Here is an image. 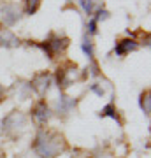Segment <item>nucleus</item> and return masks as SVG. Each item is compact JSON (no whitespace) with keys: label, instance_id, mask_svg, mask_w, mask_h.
Returning a JSON list of instances; mask_svg holds the SVG:
<instances>
[{"label":"nucleus","instance_id":"nucleus-5","mask_svg":"<svg viewBox=\"0 0 151 158\" xmlns=\"http://www.w3.org/2000/svg\"><path fill=\"white\" fill-rule=\"evenodd\" d=\"M30 113H32V118L35 119V123L39 125V127H44V125L49 121V118L53 116V114H51L49 106L46 104L44 98H40L39 102H35V106L32 107Z\"/></svg>","mask_w":151,"mask_h":158},{"label":"nucleus","instance_id":"nucleus-16","mask_svg":"<svg viewBox=\"0 0 151 158\" xmlns=\"http://www.w3.org/2000/svg\"><path fill=\"white\" fill-rule=\"evenodd\" d=\"M107 18H109V12H107L106 9H99V11H97V14H95V18H93V19H95V21L99 23V21H102V19H107Z\"/></svg>","mask_w":151,"mask_h":158},{"label":"nucleus","instance_id":"nucleus-3","mask_svg":"<svg viewBox=\"0 0 151 158\" xmlns=\"http://www.w3.org/2000/svg\"><path fill=\"white\" fill-rule=\"evenodd\" d=\"M69 42H70V40H69L67 37H60V35H56V34H49L48 40H44V42H40V44H37V46L44 51L46 56L49 58V60H53L55 56L65 53V49L69 48Z\"/></svg>","mask_w":151,"mask_h":158},{"label":"nucleus","instance_id":"nucleus-12","mask_svg":"<svg viewBox=\"0 0 151 158\" xmlns=\"http://www.w3.org/2000/svg\"><path fill=\"white\" fill-rule=\"evenodd\" d=\"M139 106L142 109V113L146 116H149L151 113V98H149V90H144L141 93V98H139Z\"/></svg>","mask_w":151,"mask_h":158},{"label":"nucleus","instance_id":"nucleus-15","mask_svg":"<svg viewBox=\"0 0 151 158\" xmlns=\"http://www.w3.org/2000/svg\"><path fill=\"white\" fill-rule=\"evenodd\" d=\"M81 7L86 14H93V0H81Z\"/></svg>","mask_w":151,"mask_h":158},{"label":"nucleus","instance_id":"nucleus-17","mask_svg":"<svg viewBox=\"0 0 151 158\" xmlns=\"http://www.w3.org/2000/svg\"><path fill=\"white\" fill-rule=\"evenodd\" d=\"M90 90L93 91L95 95H99V97H102L104 93H106V90H104V88H102L100 85H91V86H90Z\"/></svg>","mask_w":151,"mask_h":158},{"label":"nucleus","instance_id":"nucleus-2","mask_svg":"<svg viewBox=\"0 0 151 158\" xmlns=\"http://www.w3.org/2000/svg\"><path fill=\"white\" fill-rule=\"evenodd\" d=\"M27 125H28V119L27 116L19 111H12L2 119V134L11 139V141H16L25 134L27 130Z\"/></svg>","mask_w":151,"mask_h":158},{"label":"nucleus","instance_id":"nucleus-14","mask_svg":"<svg viewBox=\"0 0 151 158\" xmlns=\"http://www.w3.org/2000/svg\"><path fill=\"white\" fill-rule=\"evenodd\" d=\"M40 4H42V0H25V12H27L28 16L35 14V12L39 11Z\"/></svg>","mask_w":151,"mask_h":158},{"label":"nucleus","instance_id":"nucleus-20","mask_svg":"<svg viewBox=\"0 0 151 158\" xmlns=\"http://www.w3.org/2000/svg\"><path fill=\"white\" fill-rule=\"evenodd\" d=\"M6 156V153H4V149H2V148H0V158H4Z\"/></svg>","mask_w":151,"mask_h":158},{"label":"nucleus","instance_id":"nucleus-19","mask_svg":"<svg viewBox=\"0 0 151 158\" xmlns=\"http://www.w3.org/2000/svg\"><path fill=\"white\" fill-rule=\"evenodd\" d=\"M6 100V90H4V86L0 85V102Z\"/></svg>","mask_w":151,"mask_h":158},{"label":"nucleus","instance_id":"nucleus-7","mask_svg":"<svg viewBox=\"0 0 151 158\" xmlns=\"http://www.w3.org/2000/svg\"><path fill=\"white\" fill-rule=\"evenodd\" d=\"M19 18H21V12H19V7L16 4H7V6L2 7V21L7 27H12Z\"/></svg>","mask_w":151,"mask_h":158},{"label":"nucleus","instance_id":"nucleus-13","mask_svg":"<svg viewBox=\"0 0 151 158\" xmlns=\"http://www.w3.org/2000/svg\"><path fill=\"white\" fill-rule=\"evenodd\" d=\"M81 49H83V53L86 55V58H88L90 62H95V51H93V44H91V40H90L88 37H84L83 44H81Z\"/></svg>","mask_w":151,"mask_h":158},{"label":"nucleus","instance_id":"nucleus-11","mask_svg":"<svg viewBox=\"0 0 151 158\" xmlns=\"http://www.w3.org/2000/svg\"><path fill=\"white\" fill-rule=\"evenodd\" d=\"M99 116L100 118H112L114 121H118V123L121 125V119H120V113H118V109H116V106L114 104H107L106 107L102 109L100 113H99Z\"/></svg>","mask_w":151,"mask_h":158},{"label":"nucleus","instance_id":"nucleus-6","mask_svg":"<svg viewBox=\"0 0 151 158\" xmlns=\"http://www.w3.org/2000/svg\"><path fill=\"white\" fill-rule=\"evenodd\" d=\"M51 86V76L48 72H39L35 74L30 81V90H34L39 97H44Z\"/></svg>","mask_w":151,"mask_h":158},{"label":"nucleus","instance_id":"nucleus-10","mask_svg":"<svg viewBox=\"0 0 151 158\" xmlns=\"http://www.w3.org/2000/svg\"><path fill=\"white\" fill-rule=\"evenodd\" d=\"M0 46H2V48H7V49L18 48V46H19V39H18L9 28L0 27Z\"/></svg>","mask_w":151,"mask_h":158},{"label":"nucleus","instance_id":"nucleus-8","mask_svg":"<svg viewBox=\"0 0 151 158\" xmlns=\"http://www.w3.org/2000/svg\"><path fill=\"white\" fill-rule=\"evenodd\" d=\"M76 104H78V100H74V98H70L67 95H60V98L56 100V113H58V116H63V118L69 116L74 111Z\"/></svg>","mask_w":151,"mask_h":158},{"label":"nucleus","instance_id":"nucleus-18","mask_svg":"<svg viewBox=\"0 0 151 158\" xmlns=\"http://www.w3.org/2000/svg\"><path fill=\"white\" fill-rule=\"evenodd\" d=\"M97 25H99V23H97L95 19H90V23H88V32H90L91 35L97 34Z\"/></svg>","mask_w":151,"mask_h":158},{"label":"nucleus","instance_id":"nucleus-9","mask_svg":"<svg viewBox=\"0 0 151 158\" xmlns=\"http://www.w3.org/2000/svg\"><path fill=\"white\" fill-rule=\"evenodd\" d=\"M137 48H139L137 40H134V39H121V40H118L116 46H114V53H116L118 56H127L128 53L135 51Z\"/></svg>","mask_w":151,"mask_h":158},{"label":"nucleus","instance_id":"nucleus-4","mask_svg":"<svg viewBox=\"0 0 151 158\" xmlns=\"http://www.w3.org/2000/svg\"><path fill=\"white\" fill-rule=\"evenodd\" d=\"M78 69V65L72 62L65 63V65H62V67H58V70H56V83H58V88L60 90H67L69 86L72 85L74 81V76H76V70Z\"/></svg>","mask_w":151,"mask_h":158},{"label":"nucleus","instance_id":"nucleus-1","mask_svg":"<svg viewBox=\"0 0 151 158\" xmlns=\"http://www.w3.org/2000/svg\"><path fill=\"white\" fill-rule=\"evenodd\" d=\"M34 151L39 155V158H56L67 149V142L55 130L40 128L35 135V141L32 144Z\"/></svg>","mask_w":151,"mask_h":158}]
</instances>
